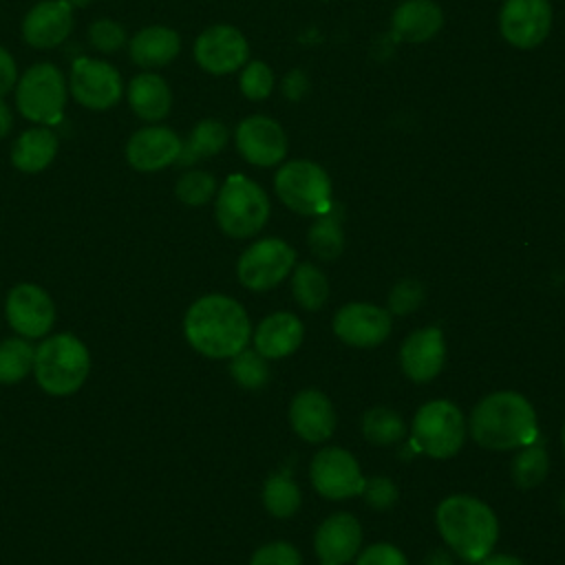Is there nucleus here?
Instances as JSON below:
<instances>
[{
	"mask_svg": "<svg viewBox=\"0 0 565 565\" xmlns=\"http://www.w3.org/2000/svg\"><path fill=\"white\" fill-rule=\"evenodd\" d=\"M183 333L194 351L205 358L223 360L247 347L252 324L238 300L223 294H207L194 300L185 311Z\"/></svg>",
	"mask_w": 565,
	"mask_h": 565,
	"instance_id": "obj_1",
	"label": "nucleus"
},
{
	"mask_svg": "<svg viewBox=\"0 0 565 565\" xmlns=\"http://www.w3.org/2000/svg\"><path fill=\"white\" fill-rule=\"evenodd\" d=\"M468 430L486 450H514L536 439L534 406L514 391L486 395L470 413Z\"/></svg>",
	"mask_w": 565,
	"mask_h": 565,
	"instance_id": "obj_2",
	"label": "nucleus"
},
{
	"mask_svg": "<svg viewBox=\"0 0 565 565\" xmlns=\"http://www.w3.org/2000/svg\"><path fill=\"white\" fill-rule=\"evenodd\" d=\"M435 521L446 545L468 563L486 558L499 539L494 512L483 501L468 494L446 497L437 505Z\"/></svg>",
	"mask_w": 565,
	"mask_h": 565,
	"instance_id": "obj_3",
	"label": "nucleus"
},
{
	"mask_svg": "<svg viewBox=\"0 0 565 565\" xmlns=\"http://www.w3.org/2000/svg\"><path fill=\"white\" fill-rule=\"evenodd\" d=\"M90 373V353L73 333H55L35 349L33 375L40 388L53 397L77 393Z\"/></svg>",
	"mask_w": 565,
	"mask_h": 565,
	"instance_id": "obj_4",
	"label": "nucleus"
},
{
	"mask_svg": "<svg viewBox=\"0 0 565 565\" xmlns=\"http://www.w3.org/2000/svg\"><path fill=\"white\" fill-rule=\"evenodd\" d=\"M214 216L223 234L232 238H249L267 223L269 199L249 177L230 174L216 192Z\"/></svg>",
	"mask_w": 565,
	"mask_h": 565,
	"instance_id": "obj_5",
	"label": "nucleus"
},
{
	"mask_svg": "<svg viewBox=\"0 0 565 565\" xmlns=\"http://www.w3.org/2000/svg\"><path fill=\"white\" fill-rule=\"evenodd\" d=\"M18 113L38 126H55L64 117L68 102V79L51 62L29 66L15 84Z\"/></svg>",
	"mask_w": 565,
	"mask_h": 565,
	"instance_id": "obj_6",
	"label": "nucleus"
},
{
	"mask_svg": "<svg viewBox=\"0 0 565 565\" xmlns=\"http://www.w3.org/2000/svg\"><path fill=\"white\" fill-rule=\"evenodd\" d=\"M274 190L296 214L320 216L333 205L327 170L309 159L285 161L274 177Z\"/></svg>",
	"mask_w": 565,
	"mask_h": 565,
	"instance_id": "obj_7",
	"label": "nucleus"
},
{
	"mask_svg": "<svg viewBox=\"0 0 565 565\" xmlns=\"http://www.w3.org/2000/svg\"><path fill=\"white\" fill-rule=\"evenodd\" d=\"M466 430V417L452 402L433 399L415 413L411 435L419 452L433 459H448L461 450Z\"/></svg>",
	"mask_w": 565,
	"mask_h": 565,
	"instance_id": "obj_8",
	"label": "nucleus"
},
{
	"mask_svg": "<svg viewBox=\"0 0 565 565\" xmlns=\"http://www.w3.org/2000/svg\"><path fill=\"white\" fill-rule=\"evenodd\" d=\"M68 93L88 110H110L124 97V79L106 60L77 57L71 64Z\"/></svg>",
	"mask_w": 565,
	"mask_h": 565,
	"instance_id": "obj_9",
	"label": "nucleus"
},
{
	"mask_svg": "<svg viewBox=\"0 0 565 565\" xmlns=\"http://www.w3.org/2000/svg\"><path fill=\"white\" fill-rule=\"evenodd\" d=\"M296 260V252L282 238H260L252 243L238 258L236 276L252 291H267L287 278Z\"/></svg>",
	"mask_w": 565,
	"mask_h": 565,
	"instance_id": "obj_10",
	"label": "nucleus"
},
{
	"mask_svg": "<svg viewBox=\"0 0 565 565\" xmlns=\"http://www.w3.org/2000/svg\"><path fill=\"white\" fill-rule=\"evenodd\" d=\"M309 479L316 492L331 501L362 494L364 481H366L360 472L358 459L349 450L338 446L322 448L313 455Z\"/></svg>",
	"mask_w": 565,
	"mask_h": 565,
	"instance_id": "obj_11",
	"label": "nucleus"
},
{
	"mask_svg": "<svg viewBox=\"0 0 565 565\" xmlns=\"http://www.w3.org/2000/svg\"><path fill=\"white\" fill-rule=\"evenodd\" d=\"M192 55L205 73L230 75L247 64L249 44L236 26L212 24L196 35Z\"/></svg>",
	"mask_w": 565,
	"mask_h": 565,
	"instance_id": "obj_12",
	"label": "nucleus"
},
{
	"mask_svg": "<svg viewBox=\"0 0 565 565\" xmlns=\"http://www.w3.org/2000/svg\"><path fill=\"white\" fill-rule=\"evenodd\" d=\"M4 316L20 338H42L55 322V305L40 285L20 282L7 294Z\"/></svg>",
	"mask_w": 565,
	"mask_h": 565,
	"instance_id": "obj_13",
	"label": "nucleus"
},
{
	"mask_svg": "<svg viewBox=\"0 0 565 565\" xmlns=\"http://www.w3.org/2000/svg\"><path fill=\"white\" fill-rule=\"evenodd\" d=\"M552 29L550 0H505L499 11V31L516 49L539 46Z\"/></svg>",
	"mask_w": 565,
	"mask_h": 565,
	"instance_id": "obj_14",
	"label": "nucleus"
},
{
	"mask_svg": "<svg viewBox=\"0 0 565 565\" xmlns=\"http://www.w3.org/2000/svg\"><path fill=\"white\" fill-rule=\"evenodd\" d=\"M238 154L258 168H269L287 157V135L280 124L267 115H249L234 130Z\"/></svg>",
	"mask_w": 565,
	"mask_h": 565,
	"instance_id": "obj_15",
	"label": "nucleus"
},
{
	"mask_svg": "<svg viewBox=\"0 0 565 565\" xmlns=\"http://www.w3.org/2000/svg\"><path fill=\"white\" fill-rule=\"evenodd\" d=\"M393 320L388 309L371 302H349L333 316V333L349 347L373 349L391 333Z\"/></svg>",
	"mask_w": 565,
	"mask_h": 565,
	"instance_id": "obj_16",
	"label": "nucleus"
},
{
	"mask_svg": "<svg viewBox=\"0 0 565 565\" xmlns=\"http://www.w3.org/2000/svg\"><path fill=\"white\" fill-rule=\"evenodd\" d=\"M183 139L168 126H141L126 141V161L137 172H157L177 163Z\"/></svg>",
	"mask_w": 565,
	"mask_h": 565,
	"instance_id": "obj_17",
	"label": "nucleus"
},
{
	"mask_svg": "<svg viewBox=\"0 0 565 565\" xmlns=\"http://www.w3.org/2000/svg\"><path fill=\"white\" fill-rule=\"evenodd\" d=\"M73 31V7L66 0H40L22 18V38L33 49H55Z\"/></svg>",
	"mask_w": 565,
	"mask_h": 565,
	"instance_id": "obj_18",
	"label": "nucleus"
},
{
	"mask_svg": "<svg viewBox=\"0 0 565 565\" xmlns=\"http://www.w3.org/2000/svg\"><path fill=\"white\" fill-rule=\"evenodd\" d=\"M446 362V342L439 327H424L413 331L399 349V364L408 380L424 384L430 382Z\"/></svg>",
	"mask_w": 565,
	"mask_h": 565,
	"instance_id": "obj_19",
	"label": "nucleus"
},
{
	"mask_svg": "<svg viewBox=\"0 0 565 565\" xmlns=\"http://www.w3.org/2000/svg\"><path fill=\"white\" fill-rule=\"evenodd\" d=\"M362 545V527L349 512L327 516L313 536V550L320 565H347Z\"/></svg>",
	"mask_w": 565,
	"mask_h": 565,
	"instance_id": "obj_20",
	"label": "nucleus"
},
{
	"mask_svg": "<svg viewBox=\"0 0 565 565\" xmlns=\"http://www.w3.org/2000/svg\"><path fill=\"white\" fill-rule=\"evenodd\" d=\"M289 424L300 439L322 444L333 435L335 411L324 393L305 388L289 404Z\"/></svg>",
	"mask_w": 565,
	"mask_h": 565,
	"instance_id": "obj_21",
	"label": "nucleus"
},
{
	"mask_svg": "<svg viewBox=\"0 0 565 565\" xmlns=\"http://www.w3.org/2000/svg\"><path fill=\"white\" fill-rule=\"evenodd\" d=\"M444 13L433 0H404L391 15V33L411 44H419L437 35Z\"/></svg>",
	"mask_w": 565,
	"mask_h": 565,
	"instance_id": "obj_22",
	"label": "nucleus"
},
{
	"mask_svg": "<svg viewBox=\"0 0 565 565\" xmlns=\"http://www.w3.org/2000/svg\"><path fill=\"white\" fill-rule=\"evenodd\" d=\"M181 51V35L166 24H150L139 29L130 42V60L146 71L168 66Z\"/></svg>",
	"mask_w": 565,
	"mask_h": 565,
	"instance_id": "obj_23",
	"label": "nucleus"
},
{
	"mask_svg": "<svg viewBox=\"0 0 565 565\" xmlns=\"http://www.w3.org/2000/svg\"><path fill=\"white\" fill-rule=\"evenodd\" d=\"M126 99L130 110L150 124H157L170 115L172 90L168 82L152 71H141L126 86Z\"/></svg>",
	"mask_w": 565,
	"mask_h": 565,
	"instance_id": "obj_24",
	"label": "nucleus"
},
{
	"mask_svg": "<svg viewBox=\"0 0 565 565\" xmlns=\"http://www.w3.org/2000/svg\"><path fill=\"white\" fill-rule=\"evenodd\" d=\"M305 338L302 322L289 311H276L260 320L254 331V349L267 358L278 360L294 353Z\"/></svg>",
	"mask_w": 565,
	"mask_h": 565,
	"instance_id": "obj_25",
	"label": "nucleus"
},
{
	"mask_svg": "<svg viewBox=\"0 0 565 565\" xmlns=\"http://www.w3.org/2000/svg\"><path fill=\"white\" fill-rule=\"evenodd\" d=\"M60 139L51 126H33L18 135L11 146V166L20 172L35 174L46 170L57 157Z\"/></svg>",
	"mask_w": 565,
	"mask_h": 565,
	"instance_id": "obj_26",
	"label": "nucleus"
},
{
	"mask_svg": "<svg viewBox=\"0 0 565 565\" xmlns=\"http://www.w3.org/2000/svg\"><path fill=\"white\" fill-rule=\"evenodd\" d=\"M227 139H230V132L221 119H214V117L201 119L183 141L177 166H194L201 159L218 154L227 146Z\"/></svg>",
	"mask_w": 565,
	"mask_h": 565,
	"instance_id": "obj_27",
	"label": "nucleus"
},
{
	"mask_svg": "<svg viewBox=\"0 0 565 565\" xmlns=\"http://www.w3.org/2000/svg\"><path fill=\"white\" fill-rule=\"evenodd\" d=\"M342 210L333 203L329 212L320 214L307 232L309 249L320 260H335L344 249V232H342Z\"/></svg>",
	"mask_w": 565,
	"mask_h": 565,
	"instance_id": "obj_28",
	"label": "nucleus"
},
{
	"mask_svg": "<svg viewBox=\"0 0 565 565\" xmlns=\"http://www.w3.org/2000/svg\"><path fill=\"white\" fill-rule=\"evenodd\" d=\"M291 294L302 309L318 311L329 298V280L320 267L302 263L291 274Z\"/></svg>",
	"mask_w": 565,
	"mask_h": 565,
	"instance_id": "obj_29",
	"label": "nucleus"
},
{
	"mask_svg": "<svg viewBox=\"0 0 565 565\" xmlns=\"http://www.w3.org/2000/svg\"><path fill=\"white\" fill-rule=\"evenodd\" d=\"M35 349L26 338H7L0 342V384L11 386L33 373Z\"/></svg>",
	"mask_w": 565,
	"mask_h": 565,
	"instance_id": "obj_30",
	"label": "nucleus"
},
{
	"mask_svg": "<svg viewBox=\"0 0 565 565\" xmlns=\"http://www.w3.org/2000/svg\"><path fill=\"white\" fill-rule=\"evenodd\" d=\"M300 490L287 472H276L267 477L263 488V503L267 512L276 519H289L300 508Z\"/></svg>",
	"mask_w": 565,
	"mask_h": 565,
	"instance_id": "obj_31",
	"label": "nucleus"
},
{
	"mask_svg": "<svg viewBox=\"0 0 565 565\" xmlns=\"http://www.w3.org/2000/svg\"><path fill=\"white\" fill-rule=\"evenodd\" d=\"M362 435L375 446H391L406 435V426L397 411L375 406L362 415Z\"/></svg>",
	"mask_w": 565,
	"mask_h": 565,
	"instance_id": "obj_32",
	"label": "nucleus"
},
{
	"mask_svg": "<svg viewBox=\"0 0 565 565\" xmlns=\"http://www.w3.org/2000/svg\"><path fill=\"white\" fill-rule=\"evenodd\" d=\"M547 468H550V459L545 448L527 444L512 459V479L519 488L530 490L543 483V479L547 477Z\"/></svg>",
	"mask_w": 565,
	"mask_h": 565,
	"instance_id": "obj_33",
	"label": "nucleus"
},
{
	"mask_svg": "<svg viewBox=\"0 0 565 565\" xmlns=\"http://www.w3.org/2000/svg\"><path fill=\"white\" fill-rule=\"evenodd\" d=\"M230 375L243 388H260L269 382V364L256 349H243L230 358Z\"/></svg>",
	"mask_w": 565,
	"mask_h": 565,
	"instance_id": "obj_34",
	"label": "nucleus"
},
{
	"mask_svg": "<svg viewBox=\"0 0 565 565\" xmlns=\"http://www.w3.org/2000/svg\"><path fill=\"white\" fill-rule=\"evenodd\" d=\"M174 194L183 205H205L216 196V179L205 170H188L179 177Z\"/></svg>",
	"mask_w": 565,
	"mask_h": 565,
	"instance_id": "obj_35",
	"label": "nucleus"
},
{
	"mask_svg": "<svg viewBox=\"0 0 565 565\" xmlns=\"http://www.w3.org/2000/svg\"><path fill=\"white\" fill-rule=\"evenodd\" d=\"M238 86H241V93L252 102L267 99L274 90V71L260 60L247 62L241 71Z\"/></svg>",
	"mask_w": 565,
	"mask_h": 565,
	"instance_id": "obj_36",
	"label": "nucleus"
},
{
	"mask_svg": "<svg viewBox=\"0 0 565 565\" xmlns=\"http://www.w3.org/2000/svg\"><path fill=\"white\" fill-rule=\"evenodd\" d=\"M126 42H128V33L124 24H119L113 18H97L88 26V44L99 53L113 55L119 49H124Z\"/></svg>",
	"mask_w": 565,
	"mask_h": 565,
	"instance_id": "obj_37",
	"label": "nucleus"
},
{
	"mask_svg": "<svg viewBox=\"0 0 565 565\" xmlns=\"http://www.w3.org/2000/svg\"><path fill=\"white\" fill-rule=\"evenodd\" d=\"M424 298H426L424 285L415 278H404L388 294V313H395V316L413 313L415 309L422 307Z\"/></svg>",
	"mask_w": 565,
	"mask_h": 565,
	"instance_id": "obj_38",
	"label": "nucleus"
},
{
	"mask_svg": "<svg viewBox=\"0 0 565 565\" xmlns=\"http://www.w3.org/2000/svg\"><path fill=\"white\" fill-rule=\"evenodd\" d=\"M249 565H302V556L291 543L274 541L258 547L252 554Z\"/></svg>",
	"mask_w": 565,
	"mask_h": 565,
	"instance_id": "obj_39",
	"label": "nucleus"
},
{
	"mask_svg": "<svg viewBox=\"0 0 565 565\" xmlns=\"http://www.w3.org/2000/svg\"><path fill=\"white\" fill-rule=\"evenodd\" d=\"M362 494L373 510H388L397 501V486L388 477H373L364 481Z\"/></svg>",
	"mask_w": 565,
	"mask_h": 565,
	"instance_id": "obj_40",
	"label": "nucleus"
},
{
	"mask_svg": "<svg viewBox=\"0 0 565 565\" xmlns=\"http://www.w3.org/2000/svg\"><path fill=\"white\" fill-rule=\"evenodd\" d=\"M355 565H408L402 550L391 543H375L358 554Z\"/></svg>",
	"mask_w": 565,
	"mask_h": 565,
	"instance_id": "obj_41",
	"label": "nucleus"
},
{
	"mask_svg": "<svg viewBox=\"0 0 565 565\" xmlns=\"http://www.w3.org/2000/svg\"><path fill=\"white\" fill-rule=\"evenodd\" d=\"M280 90H282V95H285V99H289V102H300V99L307 95V90H309V77L305 75V71L294 68V71H289V73L282 77Z\"/></svg>",
	"mask_w": 565,
	"mask_h": 565,
	"instance_id": "obj_42",
	"label": "nucleus"
},
{
	"mask_svg": "<svg viewBox=\"0 0 565 565\" xmlns=\"http://www.w3.org/2000/svg\"><path fill=\"white\" fill-rule=\"evenodd\" d=\"M15 84H18V64L13 55L4 46H0V97L11 93Z\"/></svg>",
	"mask_w": 565,
	"mask_h": 565,
	"instance_id": "obj_43",
	"label": "nucleus"
},
{
	"mask_svg": "<svg viewBox=\"0 0 565 565\" xmlns=\"http://www.w3.org/2000/svg\"><path fill=\"white\" fill-rule=\"evenodd\" d=\"M11 128H13V110L0 97V139H4L11 132Z\"/></svg>",
	"mask_w": 565,
	"mask_h": 565,
	"instance_id": "obj_44",
	"label": "nucleus"
},
{
	"mask_svg": "<svg viewBox=\"0 0 565 565\" xmlns=\"http://www.w3.org/2000/svg\"><path fill=\"white\" fill-rule=\"evenodd\" d=\"M479 565H523L521 558L512 556V554H488L486 558L479 561Z\"/></svg>",
	"mask_w": 565,
	"mask_h": 565,
	"instance_id": "obj_45",
	"label": "nucleus"
},
{
	"mask_svg": "<svg viewBox=\"0 0 565 565\" xmlns=\"http://www.w3.org/2000/svg\"><path fill=\"white\" fill-rule=\"evenodd\" d=\"M424 565H455L450 558V552L446 550H433L428 552V556L424 558Z\"/></svg>",
	"mask_w": 565,
	"mask_h": 565,
	"instance_id": "obj_46",
	"label": "nucleus"
},
{
	"mask_svg": "<svg viewBox=\"0 0 565 565\" xmlns=\"http://www.w3.org/2000/svg\"><path fill=\"white\" fill-rule=\"evenodd\" d=\"M66 2L75 9V7H88L93 0H66Z\"/></svg>",
	"mask_w": 565,
	"mask_h": 565,
	"instance_id": "obj_47",
	"label": "nucleus"
},
{
	"mask_svg": "<svg viewBox=\"0 0 565 565\" xmlns=\"http://www.w3.org/2000/svg\"><path fill=\"white\" fill-rule=\"evenodd\" d=\"M561 439H563V450H565V424H563V435H561Z\"/></svg>",
	"mask_w": 565,
	"mask_h": 565,
	"instance_id": "obj_48",
	"label": "nucleus"
},
{
	"mask_svg": "<svg viewBox=\"0 0 565 565\" xmlns=\"http://www.w3.org/2000/svg\"><path fill=\"white\" fill-rule=\"evenodd\" d=\"M561 508H563V512H565V494L561 497Z\"/></svg>",
	"mask_w": 565,
	"mask_h": 565,
	"instance_id": "obj_49",
	"label": "nucleus"
}]
</instances>
